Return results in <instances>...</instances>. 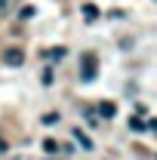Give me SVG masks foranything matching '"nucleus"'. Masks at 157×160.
I'll list each match as a JSON object with an SVG mask.
<instances>
[{"label": "nucleus", "mask_w": 157, "mask_h": 160, "mask_svg": "<svg viewBox=\"0 0 157 160\" xmlns=\"http://www.w3.org/2000/svg\"><path fill=\"white\" fill-rule=\"evenodd\" d=\"M43 148H46V151H49V154H53V151H56V148H59V145H56V139H46V142H43Z\"/></svg>", "instance_id": "9"}, {"label": "nucleus", "mask_w": 157, "mask_h": 160, "mask_svg": "<svg viewBox=\"0 0 157 160\" xmlns=\"http://www.w3.org/2000/svg\"><path fill=\"white\" fill-rule=\"evenodd\" d=\"M9 9H13V0H0V22L9 16Z\"/></svg>", "instance_id": "6"}, {"label": "nucleus", "mask_w": 157, "mask_h": 160, "mask_svg": "<svg viewBox=\"0 0 157 160\" xmlns=\"http://www.w3.org/2000/svg\"><path fill=\"white\" fill-rule=\"evenodd\" d=\"M114 111H117V108H114V105H111V102H102V105H99V114H102V117H114Z\"/></svg>", "instance_id": "4"}, {"label": "nucleus", "mask_w": 157, "mask_h": 160, "mask_svg": "<svg viewBox=\"0 0 157 160\" xmlns=\"http://www.w3.org/2000/svg\"><path fill=\"white\" fill-rule=\"evenodd\" d=\"M129 126H133V129H148V123H142L139 117H129Z\"/></svg>", "instance_id": "8"}, {"label": "nucleus", "mask_w": 157, "mask_h": 160, "mask_svg": "<svg viewBox=\"0 0 157 160\" xmlns=\"http://www.w3.org/2000/svg\"><path fill=\"white\" fill-rule=\"evenodd\" d=\"M34 16V6H22V19H31Z\"/></svg>", "instance_id": "10"}, {"label": "nucleus", "mask_w": 157, "mask_h": 160, "mask_svg": "<svg viewBox=\"0 0 157 160\" xmlns=\"http://www.w3.org/2000/svg\"><path fill=\"white\" fill-rule=\"evenodd\" d=\"M74 139H77L80 145H83V148H86V151H89V148H93V142H89V136H83V129H74Z\"/></svg>", "instance_id": "5"}, {"label": "nucleus", "mask_w": 157, "mask_h": 160, "mask_svg": "<svg viewBox=\"0 0 157 160\" xmlns=\"http://www.w3.org/2000/svg\"><path fill=\"white\" fill-rule=\"evenodd\" d=\"M65 52H68L65 46H56V49H46L43 56H46V62H62V59H65Z\"/></svg>", "instance_id": "3"}, {"label": "nucleus", "mask_w": 157, "mask_h": 160, "mask_svg": "<svg viewBox=\"0 0 157 160\" xmlns=\"http://www.w3.org/2000/svg\"><path fill=\"white\" fill-rule=\"evenodd\" d=\"M83 16H86V19L93 22V19H96V16H99V9H96V6H93V3H86V6H83Z\"/></svg>", "instance_id": "7"}, {"label": "nucleus", "mask_w": 157, "mask_h": 160, "mask_svg": "<svg viewBox=\"0 0 157 160\" xmlns=\"http://www.w3.org/2000/svg\"><path fill=\"white\" fill-rule=\"evenodd\" d=\"M96 74H99V62L93 52H86L80 62V77H83V83H89V80H96Z\"/></svg>", "instance_id": "1"}, {"label": "nucleus", "mask_w": 157, "mask_h": 160, "mask_svg": "<svg viewBox=\"0 0 157 160\" xmlns=\"http://www.w3.org/2000/svg\"><path fill=\"white\" fill-rule=\"evenodd\" d=\"M3 62H6L9 68H19L22 62H25V52H22L19 46H13V49L6 46V49H3Z\"/></svg>", "instance_id": "2"}]
</instances>
